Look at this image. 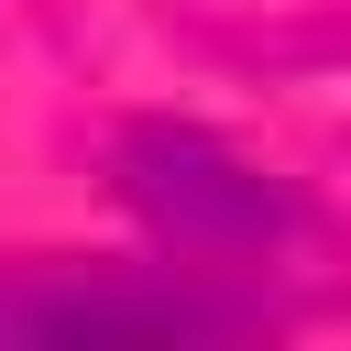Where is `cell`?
I'll return each mask as SVG.
<instances>
[{
	"label": "cell",
	"instance_id": "cell-1",
	"mask_svg": "<svg viewBox=\"0 0 351 351\" xmlns=\"http://www.w3.org/2000/svg\"><path fill=\"white\" fill-rule=\"evenodd\" d=\"M121 197H132V219H143L165 252H186V274L274 263V252L307 230V208H296L252 154H230V143L197 132V121H132V132H121Z\"/></svg>",
	"mask_w": 351,
	"mask_h": 351
},
{
	"label": "cell",
	"instance_id": "cell-2",
	"mask_svg": "<svg viewBox=\"0 0 351 351\" xmlns=\"http://www.w3.org/2000/svg\"><path fill=\"white\" fill-rule=\"evenodd\" d=\"M263 307L176 274H66V285H11L0 296V340H219V329H252Z\"/></svg>",
	"mask_w": 351,
	"mask_h": 351
}]
</instances>
